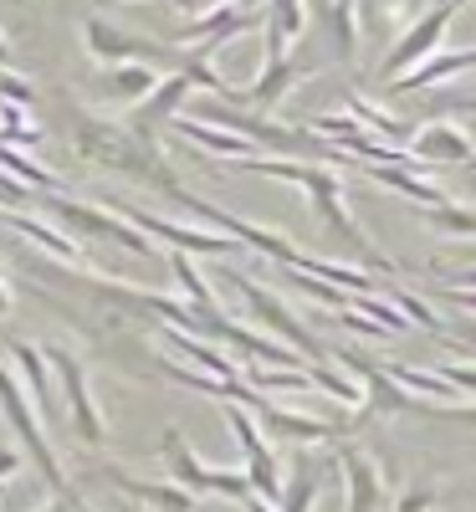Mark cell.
<instances>
[{
    "label": "cell",
    "mask_w": 476,
    "mask_h": 512,
    "mask_svg": "<svg viewBox=\"0 0 476 512\" xmlns=\"http://www.w3.org/2000/svg\"><path fill=\"white\" fill-rule=\"evenodd\" d=\"M72 149L98 164V169H123V175H134V180H154L159 190L175 185V175H169V164L159 159L154 144H144L134 128H118L88 108H72Z\"/></svg>",
    "instance_id": "6da1fadb"
},
{
    "label": "cell",
    "mask_w": 476,
    "mask_h": 512,
    "mask_svg": "<svg viewBox=\"0 0 476 512\" xmlns=\"http://www.w3.org/2000/svg\"><path fill=\"white\" fill-rule=\"evenodd\" d=\"M236 169H251V175H272V180H292V185H302V190L313 195L323 226H328L333 236H343L349 246H359V256H369L374 267H384L379 256H374V246H369V236L359 231V221L349 216V205H343V185H338V175H328V169H313V164H297V159H241Z\"/></svg>",
    "instance_id": "7a4b0ae2"
},
{
    "label": "cell",
    "mask_w": 476,
    "mask_h": 512,
    "mask_svg": "<svg viewBox=\"0 0 476 512\" xmlns=\"http://www.w3.org/2000/svg\"><path fill=\"white\" fill-rule=\"evenodd\" d=\"M159 451H164V466H169V482H180L195 497H236V502L256 497V487H251L246 472H215V466H205L200 451L180 431H164Z\"/></svg>",
    "instance_id": "3957f363"
},
{
    "label": "cell",
    "mask_w": 476,
    "mask_h": 512,
    "mask_svg": "<svg viewBox=\"0 0 476 512\" xmlns=\"http://www.w3.org/2000/svg\"><path fill=\"white\" fill-rule=\"evenodd\" d=\"M41 205L52 210V216L62 221V231H82V236H103V241H118L123 251H139V256H149V251H159L154 246V236H144L128 216H118V210L108 205V210H98V205H82V200H67V195H41Z\"/></svg>",
    "instance_id": "277c9868"
},
{
    "label": "cell",
    "mask_w": 476,
    "mask_h": 512,
    "mask_svg": "<svg viewBox=\"0 0 476 512\" xmlns=\"http://www.w3.org/2000/svg\"><path fill=\"white\" fill-rule=\"evenodd\" d=\"M456 6H461V0H436V11H425V16L400 36V47H389L379 77H384V82H400V77L415 72L425 57H436L441 41H446V26H451V16H456Z\"/></svg>",
    "instance_id": "5b68a950"
},
{
    "label": "cell",
    "mask_w": 476,
    "mask_h": 512,
    "mask_svg": "<svg viewBox=\"0 0 476 512\" xmlns=\"http://www.w3.org/2000/svg\"><path fill=\"white\" fill-rule=\"evenodd\" d=\"M200 118L215 123V128H231V134H241V139H251L256 149H277V154H308V149H318V134H297V128L267 123L262 113H246L236 103H210Z\"/></svg>",
    "instance_id": "8992f818"
},
{
    "label": "cell",
    "mask_w": 476,
    "mask_h": 512,
    "mask_svg": "<svg viewBox=\"0 0 476 512\" xmlns=\"http://www.w3.org/2000/svg\"><path fill=\"white\" fill-rule=\"evenodd\" d=\"M47 364H52V374L62 379L72 431H77L82 441H88V446H103V441H108V425H103L98 400H93V390H88V369H82V359H77V354H67V349H47Z\"/></svg>",
    "instance_id": "52a82bcc"
},
{
    "label": "cell",
    "mask_w": 476,
    "mask_h": 512,
    "mask_svg": "<svg viewBox=\"0 0 476 512\" xmlns=\"http://www.w3.org/2000/svg\"><path fill=\"white\" fill-rule=\"evenodd\" d=\"M226 425L236 431V441H241V472L251 477V487H256V497H282V472H277V451L267 446V436H262V425L251 420V410L246 405H236V400H226Z\"/></svg>",
    "instance_id": "ba28073f"
},
{
    "label": "cell",
    "mask_w": 476,
    "mask_h": 512,
    "mask_svg": "<svg viewBox=\"0 0 476 512\" xmlns=\"http://www.w3.org/2000/svg\"><path fill=\"white\" fill-rule=\"evenodd\" d=\"M82 41H88V52L108 67H123V62H144V67H164V62H175V52L159 47V41L149 36H134V31H118L108 26L103 16H88V26H82Z\"/></svg>",
    "instance_id": "9c48e42d"
},
{
    "label": "cell",
    "mask_w": 476,
    "mask_h": 512,
    "mask_svg": "<svg viewBox=\"0 0 476 512\" xmlns=\"http://www.w3.org/2000/svg\"><path fill=\"white\" fill-rule=\"evenodd\" d=\"M113 210L118 216H128L144 236H154V241H164V246H175V251H205V256H221V251H246L236 236H215V231H190V226H180V221H164V216H149V210H139V205H123V200H113Z\"/></svg>",
    "instance_id": "30bf717a"
},
{
    "label": "cell",
    "mask_w": 476,
    "mask_h": 512,
    "mask_svg": "<svg viewBox=\"0 0 476 512\" xmlns=\"http://www.w3.org/2000/svg\"><path fill=\"white\" fill-rule=\"evenodd\" d=\"M226 277H231V287H241V297H246V303L256 308V318H262L272 333H282V338H287V349H297V354L308 359V364L318 359V344H313V338L302 333V323H297V318H292V313L277 303V292H267L262 282H251V277H241V272H226Z\"/></svg>",
    "instance_id": "8fae6325"
},
{
    "label": "cell",
    "mask_w": 476,
    "mask_h": 512,
    "mask_svg": "<svg viewBox=\"0 0 476 512\" xmlns=\"http://www.w3.org/2000/svg\"><path fill=\"white\" fill-rule=\"evenodd\" d=\"M195 93V82L185 77V72H175V77H164L159 88L134 108V118H128V128H134V134L144 139V144H154V128H164V123H175L180 118V103Z\"/></svg>",
    "instance_id": "7c38bea8"
},
{
    "label": "cell",
    "mask_w": 476,
    "mask_h": 512,
    "mask_svg": "<svg viewBox=\"0 0 476 512\" xmlns=\"http://www.w3.org/2000/svg\"><path fill=\"white\" fill-rule=\"evenodd\" d=\"M338 466H343V477H349V507H343V512H384L389 507V487L379 477V466L369 461V451L343 446Z\"/></svg>",
    "instance_id": "4fadbf2b"
},
{
    "label": "cell",
    "mask_w": 476,
    "mask_h": 512,
    "mask_svg": "<svg viewBox=\"0 0 476 512\" xmlns=\"http://www.w3.org/2000/svg\"><path fill=\"white\" fill-rule=\"evenodd\" d=\"M410 154H415L420 169L425 164H471L476 159V144L461 134L456 123H430V128H420V134L410 139Z\"/></svg>",
    "instance_id": "5bb4252c"
},
{
    "label": "cell",
    "mask_w": 476,
    "mask_h": 512,
    "mask_svg": "<svg viewBox=\"0 0 476 512\" xmlns=\"http://www.w3.org/2000/svg\"><path fill=\"white\" fill-rule=\"evenodd\" d=\"M6 354H11V364L21 369V384H26L31 405L41 410V420H52L57 400H52V364H47V349L21 344V338H6Z\"/></svg>",
    "instance_id": "9a60e30c"
},
{
    "label": "cell",
    "mask_w": 476,
    "mask_h": 512,
    "mask_svg": "<svg viewBox=\"0 0 476 512\" xmlns=\"http://www.w3.org/2000/svg\"><path fill=\"white\" fill-rule=\"evenodd\" d=\"M297 77H302L297 57H267V67L256 72L251 88H241V108H256V113L277 108V103L292 93V82H297Z\"/></svg>",
    "instance_id": "2e32d148"
},
{
    "label": "cell",
    "mask_w": 476,
    "mask_h": 512,
    "mask_svg": "<svg viewBox=\"0 0 476 512\" xmlns=\"http://www.w3.org/2000/svg\"><path fill=\"white\" fill-rule=\"evenodd\" d=\"M159 82H164V77H159L154 67H144V62H123V67H108V72H103L98 98H103V103H134V108H139V103L159 88Z\"/></svg>",
    "instance_id": "e0dca14e"
},
{
    "label": "cell",
    "mask_w": 476,
    "mask_h": 512,
    "mask_svg": "<svg viewBox=\"0 0 476 512\" xmlns=\"http://www.w3.org/2000/svg\"><path fill=\"white\" fill-rule=\"evenodd\" d=\"M251 26H262V16H256V11H246L241 0H236V6H221L215 16L195 21V41H200V47H195V57H205V62H210V52H215V47H226L231 36H241V31H251Z\"/></svg>",
    "instance_id": "ac0fdd59"
},
{
    "label": "cell",
    "mask_w": 476,
    "mask_h": 512,
    "mask_svg": "<svg viewBox=\"0 0 476 512\" xmlns=\"http://www.w3.org/2000/svg\"><path fill=\"white\" fill-rule=\"evenodd\" d=\"M302 31H308V0H272V11H267V57H292Z\"/></svg>",
    "instance_id": "d6986e66"
},
{
    "label": "cell",
    "mask_w": 476,
    "mask_h": 512,
    "mask_svg": "<svg viewBox=\"0 0 476 512\" xmlns=\"http://www.w3.org/2000/svg\"><path fill=\"white\" fill-rule=\"evenodd\" d=\"M175 128H180V139H190V144H200V149H210V154H226V159H236V164L262 154L251 139L231 134V128H215V123H205V118H175Z\"/></svg>",
    "instance_id": "ffe728a7"
},
{
    "label": "cell",
    "mask_w": 476,
    "mask_h": 512,
    "mask_svg": "<svg viewBox=\"0 0 476 512\" xmlns=\"http://www.w3.org/2000/svg\"><path fill=\"white\" fill-rule=\"evenodd\" d=\"M118 492H128V497H139V502H149V507H159V512H195V492H185L180 482H139V477H128V472H103Z\"/></svg>",
    "instance_id": "44dd1931"
},
{
    "label": "cell",
    "mask_w": 476,
    "mask_h": 512,
    "mask_svg": "<svg viewBox=\"0 0 476 512\" xmlns=\"http://www.w3.org/2000/svg\"><path fill=\"white\" fill-rule=\"evenodd\" d=\"M476 67V47H466V52H436V57H425L415 72H405L400 82H389L395 93H420V88H430V82H451L456 72H471Z\"/></svg>",
    "instance_id": "7402d4cb"
},
{
    "label": "cell",
    "mask_w": 476,
    "mask_h": 512,
    "mask_svg": "<svg viewBox=\"0 0 476 512\" xmlns=\"http://www.w3.org/2000/svg\"><path fill=\"white\" fill-rule=\"evenodd\" d=\"M0 221H6L11 231H21L26 241L47 246L52 256H67V262H82V246H77L67 231H52V226H41V221H26V216H16V210H0Z\"/></svg>",
    "instance_id": "603a6c76"
},
{
    "label": "cell",
    "mask_w": 476,
    "mask_h": 512,
    "mask_svg": "<svg viewBox=\"0 0 476 512\" xmlns=\"http://www.w3.org/2000/svg\"><path fill=\"white\" fill-rule=\"evenodd\" d=\"M0 169H6L11 180L31 185L36 195H57V175H52V169H41L36 159H26V154H21V149H11V144H0Z\"/></svg>",
    "instance_id": "cb8c5ba5"
},
{
    "label": "cell",
    "mask_w": 476,
    "mask_h": 512,
    "mask_svg": "<svg viewBox=\"0 0 476 512\" xmlns=\"http://www.w3.org/2000/svg\"><path fill=\"white\" fill-rule=\"evenodd\" d=\"M384 374L395 379V384H405L410 395H430V400H446V405L456 400V384L446 374H425V369H405V364H389Z\"/></svg>",
    "instance_id": "d4e9b609"
},
{
    "label": "cell",
    "mask_w": 476,
    "mask_h": 512,
    "mask_svg": "<svg viewBox=\"0 0 476 512\" xmlns=\"http://www.w3.org/2000/svg\"><path fill=\"white\" fill-rule=\"evenodd\" d=\"M425 226L451 231V236H476V210H461V205H430V210H425Z\"/></svg>",
    "instance_id": "484cf974"
},
{
    "label": "cell",
    "mask_w": 476,
    "mask_h": 512,
    "mask_svg": "<svg viewBox=\"0 0 476 512\" xmlns=\"http://www.w3.org/2000/svg\"><path fill=\"white\" fill-rule=\"evenodd\" d=\"M308 374H313L318 390H328L338 405H364V384L359 379H338L333 369H318V364H308Z\"/></svg>",
    "instance_id": "4316f807"
},
{
    "label": "cell",
    "mask_w": 476,
    "mask_h": 512,
    "mask_svg": "<svg viewBox=\"0 0 476 512\" xmlns=\"http://www.w3.org/2000/svg\"><path fill=\"white\" fill-rule=\"evenodd\" d=\"M313 502H318V472H297L282 487V512H313Z\"/></svg>",
    "instance_id": "83f0119b"
},
{
    "label": "cell",
    "mask_w": 476,
    "mask_h": 512,
    "mask_svg": "<svg viewBox=\"0 0 476 512\" xmlns=\"http://www.w3.org/2000/svg\"><path fill=\"white\" fill-rule=\"evenodd\" d=\"M389 297H395V303H400V313H405L410 323H420V328H430V333H441V318L430 313V308L420 303L415 292H405V287H389Z\"/></svg>",
    "instance_id": "f1b7e54d"
},
{
    "label": "cell",
    "mask_w": 476,
    "mask_h": 512,
    "mask_svg": "<svg viewBox=\"0 0 476 512\" xmlns=\"http://www.w3.org/2000/svg\"><path fill=\"white\" fill-rule=\"evenodd\" d=\"M31 200H41L31 185H21V180H11L6 169H0V205H31Z\"/></svg>",
    "instance_id": "f546056e"
},
{
    "label": "cell",
    "mask_w": 476,
    "mask_h": 512,
    "mask_svg": "<svg viewBox=\"0 0 476 512\" xmlns=\"http://www.w3.org/2000/svg\"><path fill=\"white\" fill-rule=\"evenodd\" d=\"M180 16H190V21H205V16H215L221 6H231V0H169Z\"/></svg>",
    "instance_id": "4dcf8cb0"
},
{
    "label": "cell",
    "mask_w": 476,
    "mask_h": 512,
    "mask_svg": "<svg viewBox=\"0 0 476 512\" xmlns=\"http://www.w3.org/2000/svg\"><path fill=\"white\" fill-rule=\"evenodd\" d=\"M430 507H436V492H430V487H415V492H405L395 502V512H430Z\"/></svg>",
    "instance_id": "1f68e13d"
},
{
    "label": "cell",
    "mask_w": 476,
    "mask_h": 512,
    "mask_svg": "<svg viewBox=\"0 0 476 512\" xmlns=\"http://www.w3.org/2000/svg\"><path fill=\"white\" fill-rule=\"evenodd\" d=\"M451 384H456V390H466V395H476V364H446L441 369Z\"/></svg>",
    "instance_id": "d6a6232c"
},
{
    "label": "cell",
    "mask_w": 476,
    "mask_h": 512,
    "mask_svg": "<svg viewBox=\"0 0 476 512\" xmlns=\"http://www.w3.org/2000/svg\"><path fill=\"white\" fill-rule=\"evenodd\" d=\"M16 472H21V456L16 451H0V482H11Z\"/></svg>",
    "instance_id": "836d02e7"
},
{
    "label": "cell",
    "mask_w": 476,
    "mask_h": 512,
    "mask_svg": "<svg viewBox=\"0 0 476 512\" xmlns=\"http://www.w3.org/2000/svg\"><path fill=\"white\" fill-rule=\"evenodd\" d=\"M0 72H16V52H11V41H6V31H0Z\"/></svg>",
    "instance_id": "e575fe53"
},
{
    "label": "cell",
    "mask_w": 476,
    "mask_h": 512,
    "mask_svg": "<svg viewBox=\"0 0 476 512\" xmlns=\"http://www.w3.org/2000/svg\"><path fill=\"white\" fill-rule=\"evenodd\" d=\"M11 308H16V297H11V287H6V282H0V318H6Z\"/></svg>",
    "instance_id": "d590c367"
},
{
    "label": "cell",
    "mask_w": 476,
    "mask_h": 512,
    "mask_svg": "<svg viewBox=\"0 0 476 512\" xmlns=\"http://www.w3.org/2000/svg\"><path fill=\"white\" fill-rule=\"evenodd\" d=\"M246 512H272V507H267L262 497H246Z\"/></svg>",
    "instance_id": "8d00e7d4"
},
{
    "label": "cell",
    "mask_w": 476,
    "mask_h": 512,
    "mask_svg": "<svg viewBox=\"0 0 476 512\" xmlns=\"http://www.w3.org/2000/svg\"><path fill=\"white\" fill-rule=\"evenodd\" d=\"M36 512H67V502H57V497H52V502H41Z\"/></svg>",
    "instance_id": "74e56055"
},
{
    "label": "cell",
    "mask_w": 476,
    "mask_h": 512,
    "mask_svg": "<svg viewBox=\"0 0 476 512\" xmlns=\"http://www.w3.org/2000/svg\"><path fill=\"white\" fill-rule=\"evenodd\" d=\"M456 287H476V272H461V277H456Z\"/></svg>",
    "instance_id": "f35d334b"
},
{
    "label": "cell",
    "mask_w": 476,
    "mask_h": 512,
    "mask_svg": "<svg viewBox=\"0 0 476 512\" xmlns=\"http://www.w3.org/2000/svg\"><path fill=\"white\" fill-rule=\"evenodd\" d=\"M461 108H466V113H476V98H466V103H461Z\"/></svg>",
    "instance_id": "ab89813d"
},
{
    "label": "cell",
    "mask_w": 476,
    "mask_h": 512,
    "mask_svg": "<svg viewBox=\"0 0 476 512\" xmlns=\"http://www.w3.org/2000/svg\"><path fill=\"white\" fill-rule=\"evenodd\" d=\"M456 297H461V303H471V308H476V297H466V292H456Z\"/></svg>",
    "instance_id": "60d3db41"
}]
</instances>
